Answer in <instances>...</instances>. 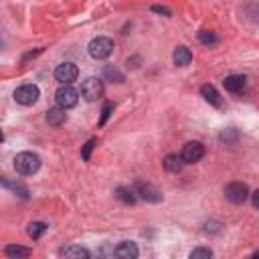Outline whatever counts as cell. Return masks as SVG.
I'll return each instance as SVG.
<instances>
[{
    "mask_svg": "<svg viewBox=\"0 0 259 259\" xmlns=\"http://www.w3.org/2000/svg\"><path fill=\"white\" fill-rule=\"evenodd\" d=\"M40 168V158L32 152H20L14 156V170L18 174H24V176H30L34 174L36 170Z\"/></svg>",
    "mask_w": 259,
    "mask_h": 259,
    "instance_id": "6da1fadb",
    "label": "cell"
},
{
    "mask_svg": "<svg viewBox=\"0 0 259 259\" xmlns=\"http://www.w3.org/2000/svg\"><path fill=\"white\" fill-rule=\"evenodd\" d=\"M113 53V40L107 38V36H95L91 42H89V55L97 61H103L107 59L109 55Z\"/></svg>",
    "mask_w": 259,
    "mask_h": 259,
    "instance_id": "7a4b0ae2",
    "label": "cell"
},
{
    "mask_svg": "<svg viewBox=\"0 0 259 259\" xmlns=\"http://www.w3.org/2000/svg\"><path fill=\"white\" fill-rule=\"evenodd\" d=\"M55 99H57V105H61L63 109H71L79 101V91L71 85H61L55 93Z\"/></svg>",
    "mask_w": 259,
    "mask_h": 259,
    "instance_id": "3957f363",
    "label": "cell"
},
{
    "mask_svg": "<svg viewBox=\"0 0 259 259\" xmlns=\"http://www.w3.org/2000/svg\"><path fill=\"white\" fill-rule=\"evenodd\" d=\"M38 95H40V91H38V87L34 83H24V85L16 87L14 101L20 103V105H32L38 99Z\"/></svg>",
    "mask_w": 259,
    "mask_h": 259,
    "instance_id": "277c9868",
    "label": "cell"
},
{
    "mask_svg": "<svg viewBox=\"0 0 259 259\" xmlns=\"http://www.w3.org/2000/svg\"><path fill=\"white\" fill-rule=\"evenodd\" d=\"M81 95L85 97V101H97L103 95V81L97 77L85 79L81 85Z\"/></svg>",
    "mask_w": 259,
    "mask_h": 259,
    "instance_id": "5b68a950",
    "label": "cell"
},
{
    "mask_svg": "<svg viewBox=\"0 0 259 259\" xmlns=\"http://www.w3.org/2000/svg\"><path fill=\"white\" fill-rule=\"evenodd\" d=\"M225 196L233 202V204H243L249 198V188L243 182H231L225 186Z\"/></svg>",
    "mask_w": 259,
    "mask_h": 259,
    "instance_id": "8992f818",
    "label": "cell"
},
{
    "mask_svg": "<svg viewBox=\"0 0 259 259\" xmlns=\"http://www.w3.org/2000/svg\"><path fill=\"white\" fill-rule=\"evenodd\" d=\"M134 188H136V194H140V198H144L146 202H154V204L162 202V192H160V190H158L154 184L138 180Z\"/></svg>",
    "mask_w": 259,
    "mask_h": 259,
    "instance_id": "52a82bcc",
    "label": "cell"
},
{
    "mask_svg": "<svg viewBox=\"0 0 259 259\" xmlns=\"http://www.w3.org/2000/svg\"><path fill=\"white\" fill-rule=\"evenodd\" d=\"M79 75V69L75 63H61L57 69H55V79L61 83V85H71Z\"/></svg>",
    "mask_w": 259,
    "mask_h": 259,
    "instance_id": "ba28073f",
    "label": "cell"
},
{
    "mask_svg": "<svg viewBox=\"0 0 259 259\" xmlns=\"http://www.w3.org/2000/svg\"><path fill=\"white\" fill-rule=\"evenodd\" d=\"M202 156H204V146H202L200 142H186V144L182 146L180 158L184 160V164H194V162H198Z\"/></svg>",
    "mask_w": 259,
    "mask_h": 259,
    "instance_id": "9c48e42d",
    "label": "cell"
},
{
    "mask_svg": "<svg viewBox=\"0 0 259 259\" xmlns=\"http://www.w3.org/2000/svg\"><path fill=\"white\" fill-rule=\"evenodd\" d=\"M113 255L115 257H121V259H136L140 255V251H138V245L134 241H121L113 249Z\"/></svg>",
    "mask_w": 259,
    "mask_h": 259,
    "instance_id": "30bf717a",
    "label": "cell"
},
{
    "mask_svg": "<svg viewBox=\"0 0 259 259\" xmlns=\"http://www.w3.org/2000/svg\"><path fill=\"white\" fill-rule=\"evenodd\" d=\"M65 119H67V113H65V109H63L61 105L51 107V109L47 111V123H49V125H53V127L63 125V123H65Z\"/></svg>",
    "mask_w": 259,
    "mask_h": 259,
    "instance_id": "8fae6325",
    "label": "cell"
},
{
    "mask_svg": "<svg viewBox=\"0 0 259 259\" xmlns=\"http://www.w3.org/2000/svg\"><path fill=\"white\" fill-rule=\"evenodd\" d=\"M245 75H227L225 77V81H223V85H225V89L227 91H231V93H239L243 87H245Z\"/></svg>",
    "mask_w": 259,
    "mask_h": 259,
    "instance_id": "7c38bea8",
    "label": "cell"
},
{
    "mask_svg": "<svg viewBox=\"0 0 259 259\" xmlns=\"http://www.w3.org/2000/svg\"><path fill=\"white\" fill-rule=\"evenodd\" d=\"M200 95L204 97L206 103H210V105H214V107L221 105V95H219V91H217L214 85H210V83L202 85V87H200Z\"/></svg>",
    "mask_w": 259,
    "mask_h": 259,
    "instance_id": "4fadbf2b",
    "label": "cell"
},
{
    "mask_svg": "<svg viewBox=\"0 0 259 259\" xmlns=\"http://www.w3.org/2000/svg\"><path fill=\"white\" fill-rule=\"evenodd\" d=\"M172 59H174V65H178V67H186V65H190V61H192V53H190L188 47H178V49L174 51Z\"/></svg>",
    "mask_w": 259,
    "mask_h": 259,
    "instance_id": "5bb4252c",
    "label": "cell"
},
{
    "mask_svg": "<svg viewBox=\"0 0 259 259\" xmlns=\"http://www.w3.org/2000/svg\"><path fill=\"white\" fill-rule=\"evenodd\" d=\"M63 257H75V259H89V251L83 249V247H77V245H71V247H65L59 251Z\"/></svg>",
    "mask_w": 259,
    "mask_h": 259,
    "instance_id": "9a60e30c",
    "label": "cell"
},
{
    "mask_svg": "<svg viewBox=\"0 0 259 259\" xmlns=\"http://www.w3.org/2000/svg\"><path fill=\"white\" fill-rule=\"evenodd\" d=\"M164 168L168 170V172H180V168H182V164H184V160L178 156V154H168L166 158H164Z\"/></svg>",
    "mask_w": 259,
    "mask_h": 259,
    "instance_id": "2e32d148",
    "label": "cell"
},
{
    "mask_svg": "<svg viewBox=\"0 0 259 259\" xmlns=\"http://www.w3.org/2000/svg\"><path fill=\"white\" fill-rule=\"evenodd\" d=\"M115 196H117L123 204H134V202H136V194H134V190H132V188H125V186L115 188Z\"/></svg>",
    "mask_w": 259,
    "mask_h": 259,
    "instance_id": "e0dca14e",
    "label": "cell"
},
{
    "mask_svg": "<svg viewBox=\"0 0 259 259\" xmlns=\"http://www.w3.org/2000/svg\"><path fill=\"white\" fill-rule=\"evenodd\" d=\"M219 140H221L223 144H227V146H233V144H237V140H239V132H237L235 127L223 130L221 136H219Z\"/></svg>",
    "mask_w": 259,
    "mask_h": 259,
    "instance_id": "ac0fdd59",
    "label": "cell"
},
{
    "mask_svg": "<svg viewBox=\"0 0 259 259\" xmlns=\"http://www.w3.org/2000/svg\"><path fill=\"white\" fill-rule=\"evenodd\" d=\"M4 253L8 257H28L30 255V249L28 247H20V245H8L4 249Z\"/></svg>",
    "mask_w": 259,
    "mask_h": 259,
    "instance_id": "d6986e66",
    "label": "cell"
},
{
    "mask_svg": "<svg viewBox=\"0 0 259 259\" xmlns=\"http://www.w3.org/2000/svg\"><path fill=\"white\" fill-rule=\"evenodd\" d=\"M103 73H105V77H107L109 81H115V83H123V81H125L123 73H121L117 67H113V65H107Z\"/></svg>",
    "mask_w": 259,
    "mask_h": 259,
    "instance_id": "ffe728a7",
    "label": "cell"
},
{
    "mask_svg": "<svg viewBox=\"0 0 259 259\" xmlns=\"http://www.w3.org/2000/svg\"><path fill=\"white\" fill-rule=\"evenodd\" d=\"M26 231H28V235H30L32 239H38V237L47 231V225H45V223H40V221H34V223H30V225H28V229H26Z\"/></svg>",
    "mask_w": 259,
    "mask_h": 259,
    "instance_id": "44dd1931",
    "label": "cell"
},
{
    "mask_svg": "<svg viewBox=\"0 0 259 259\" xmlns=\"http://www.w3.org/2000/svg\"><path fill=\"white\" fill-rule=\"evenodd\" d=\"M2 184H4L6 188H12V190H14L18 196H22V198H26V196H28V190H26L24 186H20V184H14V182H10V180H6V178L2 180Z\"/></svg>",
    "mask_w": 259,
    "mask_h": 259,
    "instance_id": "7402d4cb",
    "label": "cell"
},
{
    "mask_svg": "<svg viewBox=\"0 0 259 259\" xmlns=\"http://www.w3.org/2000/svg\"><path fill=\"white\" fill-rule=\"evenodd\" d=\"M95 144H97V140H95V138H91V140H87V142H85V146H83V150H81V158H83L85 162L91 158V152H93Z\"/></svg>",
    "mask_w": 259,
    "mask_h": 259,
    "instance_id": "603a6c76",
    "label": "cell"
},
{
    "mask_svg": "<svg viewBox=\"0 0 259 259\" xmlns=\"http://www.w3.org/2000/svg\"><path fill=\"white\" fill-rule=\"evenodd\" d=\"M190 257L192 259H210L212 257V251L210 249H204V247H198V249H194L190 253Z\"/></svg>",
    "mask_w": 259,
    "mask_h": 259,
    "instance_id": "cb8c5ba5",
    "label": "cell"
},
{
    "mask_svg": "<svg viewBox=\"0 0 259 259\" xmlns=\"http://www.w3.org/2000/svg\"><path fill=\"white\" fill-rule=\"evenodd\" d=\"M198 38H200V42H204V45L217 42V34H214V32H208V30H202V32L198 34Z\"/></svg>",
    "mask_w": 259,
    "mask_h": 259,
    "instance_id": "d4e9b609",
    "label": "cell"
},
{
    "mask_svg": "<svg viewBox=\"0 0 259 259\" xmlns=\"http://www.w3.org/2000/svg\"><path fill=\"white\" fill-rule=\"evenodd\" d=\"M111 109H113V105H111V103H105V105H103V109H101V119H99V125H103V123L107 121V117H109Z\"/></svg>",
    "mask_w": 259,
    "mask_h": 259,
    "instance_id": "484cf974",
    "label": "cell"
},
{
    "mask_svg": "<svg viewBox=\"0 0 259 259\" xmlns=\"http://www.w3.org/2000/svg\"><path fill=\"white\" fill-rule=\"evenodd\" d=\"M152 10L158 12V14H166V16H170V10H168L166 6H158V4H156V6H152Z\"/></svg>",
    "mask_w": 259,
    "mask_h": 259,
    "instance_id": "4316f807",
    "label": "cell"
},
{
    "mask_svg": "<svg viewBox=\"0 0 259 259\" xmlns=\"http://www.w3.org/2000/svg\"><path fill=\"white\" fill-rule=\"evenodd\" d=\"M251 202H253L255 208H259V190H255V192L251 194Z\"/></svg>",
    "mask_w": 259,
    "mask_h": 259,
    "instance_id": "83f0119b",
    "label": "cell"
},
{
    "mask_svg": "<svg viewBox=\"0 0 259 259\" xmlns=\"http://www.w3.org/2000/svg\"><path fill=\"white\" fill-rule=\"evenodd\" d=\"M253 257H259V251H255V253H253Z\"/></svg>",
    "mask_w": 259,
    "mask_h": 259,
    "instance_id": "f1b7e54d",
    "label": "cell"
}]
</instances>
